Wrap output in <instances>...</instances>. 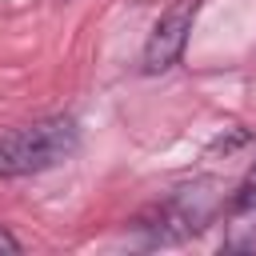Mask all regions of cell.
Returning a JSON list of instances; mask_svg holds the SVG:
<instances>
[{"label":"cell","mask_w":256,"mask_h":256,"mask_svg":"<svg viewBox=\"0 0 256 256\" xmlns=\"http://www.w3.org/2000/svg\"><path fill=\"white\" fill-rule=\"evenodd\" d=\"M80 144V128L72 116H48L28 128L0 136V176H32L60 160H68Z\"/></svg>","instance_id":"6da1fadb"},{"label":"cell","mask_w":256,"mask_h":256,"mask_svg":"<svg viewBox=\"0 0 256 256\" xmlns=\"http://www.w3.org/2000/svg\"><path fill=\"white\" fill-rule=\"evenodd\" d=\"M0 252H20V240L12 232H4V228H0Z\"/></svg>","instance_id":"277c9868"},{"label":"cell","mask_w":256,"mask_h":256,"mask_svg":"<svg viewBox=\"0 0 256 256\" xmlns=\"http://www.w3.org/2000/svg\"><path fill=\"white\" fill-rule=\"evenodd\" d=\"M200 12V0H176L160 12V20L152 24L148 32V44H144V72L156 76V72H168L180 56H184V44H188V32H192V20Z\"/></svg>","instance_id":"7a4b0ae2"},{"label":"cell","mask_w":256,"mask_h":256,"mask_svg":"<svg viewBox=\"0 0 256 256\" xmlns=\"http://www.w3.org/2000/svg\"><path fill=\"white\" fill-rule=\"evenodd\" d=\"M224 244L232 252H244V248H256V164L248 168V176L240 180L236 196H232V208H228V236Z\"/></svg>","instance_id":"3957f363"}]
</instances>
